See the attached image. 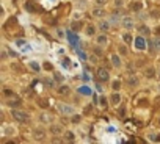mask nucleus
I'll list each match as a JSON object with an SVG mask.
<instances>
[{"label": "nucleus", "instance_id": "14", "mask_svg": "<svg viewBox=\"0 0 160 144\" xmlns=\"http://www.w3.org/2000/svg\"><path fill=\"white\" fill-rule=\"evenodd\" d=\"M145 75L148 77V78H154L155 77V69L151 66V67H146L145 69Z\"/></svg>", "mask_w": 160, "mask_h": 144}, {"label": "nucleus", "instance_id": "41", "mask_svg": "<svg viewBox=\"0 0 160 144\" xmlns=\"http://www.w3.org/2000/svg\"><path fill=\"white\" fill-rule=\"evenodd\" d=\"M72 121H74V122H79V121H80V116H76V117H72Z\"/></svg>", "mask_w": 160, "mask_h": 144}, {"label": "nucleus", "instance_id": "10", "mask_svg": "<svg viewBox=\"0 0 160 144\" xmlns=\"http://www.w3.org/2000/svg\"><path fill=\"white\" fill-rule=\"evenodd\" d=\"M110 104H111V105H119V104H121V95H119L118 92L111 94V97H110Z\"/></svg>", "mask_w": 160, "mask_h": 144}, {"label": "nucleus", "instance_id": "29", "mask_svg": "<svg viewBox=\"0 0 160 144\" xmlns=\"http://www.w3.org/2000/svg\"><path fill=\"white\" fill-rule=\"evenodd\" d=\"M119 86H121V82H119V80H115V82H113V85H111V88L115 89V91H118Z\"/></svg>", "mask_w": 160, "mask_h": 144}, {"label": "nucleus", "instance_id": "17", "mask_svg": "<svg viewBox=\"0 0 160 144\" xmlns=\"http://www.w3.org/2000/svg\"><path fill=\"white\" fill-rule=\"evenodd\" d=\"M79 92H80V94H83V95H89V94H91V89H89V86L83 85V86H80V88H79Z\"/></svg>", "mask_w": 160, "mask_h": 144}, {"label": "nucleus", "instance_id": "31", "mask_svg": "<svg viewBox=\"0 0 160 144\" xmlns=\"http://www.w3.org/2000/svg\"><path fill=\"white\" fill-rule=\"evenodd\" d=\"M54 75H55V80H57V82H63V80H64V77L60 74V72H55Z\"/></svg>", "mask_w": 160, "mask_h": 144}, {"label": "nucleus", "instance_id": "28", "mask_svg": "<svg viewBox=\"0 0 160 144\" xmlns=\"http://www.w3.org/2000/svg\"><path fill=\"white\" fill-rule=\"evenodd\" d=\"M154 45H155V50H160V36L154 38Z\"/></svg>", "mask_w": 160, "mask_h": 144}, {"label": "nucleus", "instance_id": "19", "mask_svg": "<svg viewBox=\"0 0 160 144\" xmlns=\"http://www.w3.org/2000/svg\"><path fill=\"white\" fill-rule=\"evenodd\" d=\"M58 92H60V94H64V95H66L67 92H69V86H66V85H61V86L58 88Z\"/></svg>", "mask_w": 160, "mask_h": 144}, {"label": "nucleus", "instance_id": "7", "mask_svg": "<svg viewBox=\"0 0 160 144\" xmlns=\"http://www.w3.org/2000/svg\"><path fill=\"white\" fill-rule=\"evenodd\" d=\"M121 25L124 27V28H127V30H130V28H133V25H135V22H133V19L132 17H123V20H121Z\"/></svg>", "mask_w": 160, "mask_h": 144}, {"label": "nucleus", "instance_id": "35", "mask_svg": "<svg viewBox=\"0 0 160 144\" xmlns=\"http://www.w3.org/2000/svg\"><path fill=\"white\" fill-rule=\"evenodd\" d=\"M44 83L47 85V86H50V88H52V86L55 85V83H54V80H49V78H45V80H44Z\"/></svg>", "mask_w": 160, "mask_h": 144}, {"label": "nucleus", "instance_id": "34", "mask_svg": "<svg viewBox=\"0 0 160 144\" xmlns=\"http://www.w3.org/2000/svg\"><path fill=\"white\" fill-rule=\"evenodd\" d=\"M94 53L96 55H102L104 52H102V47H94Z\"/></svg>", "mask_w": 160, "mask_h": 144}, {"label": "nucleus", "instance_id": "30", "mask_svg": "<svg viewBox=\"0 0 160 144\" xmlns=\"http://www.w3.org/2000/svg\"><path fill=\"white\" fill-rule=\"evenodd\" d=\"M41 119H42L44 122H50V121H52V116H49V114H42Z\"/></svg>", "mask_w": 160, "mask_h": 144}, {"label": "nucleus", "instance_id": "3", "mask_svg": "<svg viewBox=\"0 0 160 144\" xmlns=\"http://www.w3.org/2000/svg\"><path fill=\"white\" fill-rule=\"evenodd\" d=\"M133 45H135V49H136V50H145V49H146V45H148V42L145 41V38H143V36H136V38H135V41H133Z\"/></svg>", "mask_w": 160, "mask_h": 144}, {"label": "nucleus", "instance_id": "8", "mask_svg": "<svg viewBox=\"0 0 160 144\" xmlns=\"http://www.w3.org/2000/svg\"><path fill=\"white\" fill-rule=\"evenodd\" d=\"M121 20L123 19H121V16H119L118 11H115L110 16V23H111V25H121Z\"/></svg>", "mask_w": 160, "mask_h": 144}, {"label": "nucleus", "instance_id": "24", "mask_svg": "<svg viewBox=\"0 0 160 144\" xmlns=\"http://www.w3.org/2000/svg\"><path fill=\"white\" fill-rule=\"evenodd\" d=\"M64 136H66V141H71V142L76 139V136H74V133H72V132H66V135H64Z\"/></svg>", "mask_w": 160, "mask_h": 144}, {"label": "nucleus", "instance_id": "38", "mask_svg": "<svg viewBox=\"0 0 160 144\" xmlns=\"http://www.w3.org/2000/svg\"><path fill=\"white\" fill-rule=\"evenodd\" d=\"M123 3H124L123 0H115V5H116V6H123Z\"/></svg>", "mask_w": 160, "mask_h": 144}, {"label": "nucleus", "instance_id": "16", "mask_svg": "<svg viewBox=\"0 0 160 144\" xmlns=\"http://www.w3.org/2000/svg\"><path fill=\"white\" fill-rule=\"evenodd\" d=\"M96 42H97L99 45H105V44L108 42V39H107V36H105V35H99V36L96 38Z\"/></svg>", "mask_w": 160, "mask_h": 144}, {"label": "nucleus", "instance_id": "22", "mask_svg": "<svg viewBox=\"0 0 160 144\" xmlns=\"http://www.w3.org/2000/svg\"><path fill=\"white\" fill-rule=\"evenodd\" d=\"M99 105H101V108H107V99L104 97V95H101V99H99Z\"/></svg>", "mask_w": 160, "mask_h": 144}, {"label": "nucleus", "instance_id": "15", "mask_svg": "<svg viewBox=\"0 0 160 144\" xmlns=\"http://www.w3.org/2000/svg\"><path fill=\"white\" fill-rule=\"evenodd\" d=\"M93 16L102 19V17L105 16V10H104V8H96V10H93Z\"/></svg>", "mask_w": 160, "mask_h": 144}, {"label": "nucleus", "instance_id": "18", "mask_svg": "<svg viewBox=\"0 0 160 144\" xmlns=\"http://www.w3.org/2000/svg\"><path fill=\"white\" fill-rule=\"evenodd\" d=\"M126 82H127V85H130V86H135V85H138V78H136V77H133V75H129Z\"/></svg>", "mask_w": 160, "mask_h": 144}, {"label": "nucleus", "instance_id": "21", "mask_svg": "<svg viewBox=\"0 0 160 144\" xmlns=\"http://www.w3.org/2000/svg\"><path fill=\"white\" fill-rule=\"evenodd\" d=\"M50 132H52V133H63V127H61V125H54V127L50 129Z\"/></svg>", "mask_w": 160, "mask_h": 144}, {"label": "nucleus", "instance_id": "44", "mask_svg": "<svg viewBox=\"0 0 160 144\" xmlns=\"http://www.w3.org/2000/svg\"><path fill=\"white\" fill-rule=\"evenodd\" d=\"M158 78H160V69H158Z\"/></svg>", "mask_w": 160, "mask_h": 144}, {"label": "nucleus", "instance_id": "36", "mask_svg": "<svg viewBox=\"0 0 160 144\" xmlns=\"http://www.w3.org/2000/svg\"><path fill=\"white\" fill-rule=\"evenodd\" d=\"M140 32H141V33H145V35H148V33H149L148 27H145V25H141V27H140Z\"/></svg>", "mask_w": 160, "mask_h": 144}, {"label": "nucleus", "instance_id": "39", "mask_svg": "<svg viewBox=\"0 0 160 144\" xmlns=\"http://www.w3.org/2000/svg\"><path fill=\"white\" fill-rule=\"evenodd\" d=\"M105 2H107V0H96L97 5H105Z\"/></svg>", "mask_w": 160, "mask_h": 144}, {"label": "nucleus", "instance_id": "27", "mask_svg": "<svg viewBox=\"0 0 160 144\" xmlns=\"http://www.w3.org/2000/svg\"><path fill=\"white\" fill-rule=\"evenodd\" d=\"M123 41H124L126 44H129V42L132 41V36H130L129 33H124V35H123Z\"/></svg>", "mask_w": 160, "mask_h": 144}, {"label": "nucleus", "instance_id": "42", "mask_svg": "<svg viewBox=\"0 0 160 144\" xmlns=\"http://www.w3.org/2000/svg\"><path fill=\"white\" fill-rule=\"evenodd\" d=\"M124 111H126V108H124V107H123V108H121V110H119V114H121V116H124Z\"/></svg>", "mask_w": 160, "mask_h": 144}, {"label": "nucleus", "instance_id": "11", "mask_svg": "<svg viewBox=\"0 0 160 144\" xmlns=\"http://www.w3.org/2000/svg\"><path fill=\"white\" fill-rule=\"evenodd\" d=\"M110 60H111V64L115 66V67H121V60H119V55H116V53H113Z\"/></svg>", "mask_w": 160, "mask_h": 144}, {"label": "nucleus", "instance_id": "1", "mask_svg": "<svg viewBox=\"0 0 160 144\" xmlns=\"http://www.w3.org/2000/svg\"><path fill=\"white\" fill-rule=\"evenodd\" d=\"M11 114H13V117L16 119V121H19V122H27L28 119H30V116L25 111H20V110H13Z\"/></svg>", "mask_w": 160, "mask_h": 144}, {"label": "nucleus", "instance_id": "45", "mask_svg": "<svg viewBox=\"0 0 160 144\" xmlns=\"http://www.w3.org/2000/svg\"><path fill=\"white\" fill-rule=\"evenodd\" d=\"M158 88H160V86H158Z\"/></svg>", "mask_w": 160, "mask_h": 144}, {"label": "nucleus", "instance_id": "13", "mask_svg": "<svg viewBox=\"0 0 160 144\" xmlns=\"http://www.w3.org/2000/svg\"><path fill=\"white\" fill-rule=\"evenodd\" d=\"M85 33H86L88 36H94V33H96V27L91 25V23H88V25L85 27Z\"/></svg>", "mask_w": 160, "mask_h": 144}, {"label": "nucleus", "instance_id": "33", "mask_svg": "<svg viewBox=\"0 0 160 144\" xmlns=\"http://www.w3.org/2000/svg\"><path fill=\"white\" fill-rule=\"evenodd\" d=\"M118 50H119V53H121V55H126V53H127V47H124V45H121V47H119V49H118Z\"/></svg>", "mask_w": 160, "mask_h": 144}, {"label": "nucleus", "instance_id": "32", "mask_svg": "<svg viewBox=\"0 0 160 144\" xmlns=\"http://www.w3.org/2000/svg\"><path fill=\"white\" fill-rule=\"evenodd\" d=\"M79 28H80V22H72V30L77 32Z\"/></svg>", "mask_w": 160, "mask_h": 144}, {"label": "nucleus", "instance_id": "20", "mask_svg": "<svg viewBox=\"0 0 160 144\" xmlns=\"http://www.w3.org/2000/svg\"><path fill=\"white\" fill-rule=\"evenodd\" d=\"M67 36H69V41H71L74 45L79 42V41H77V35H74V33H71V32H69V33H67Z\"/></svg>", "mask_w": 160, "mask_h": 144}, {"label": "nucleus", "instance_id": "4", "mask_svg": "<svg viewBox=\"0 0 160 144\" xmlns=\"http://www.w3.org/2000/svg\"><path fill=\"white\" fill-rule=\"evenodd\" d=\"M108 78H110V74H108V70L107 69H104V67H101V69H97V80L99 82H108Z\"/></svg>", "mask_w": 160, "mask_h": 144}, {"label": "nucleus", "instance_id": "6", "mask_svg": "<svg viewBox=\"0 0 160 144\" xmlns=\"http://www.w3.org/2000/svg\"><path fill=\"white\" fill-rule=\"evenodd\" d=\"M16 45H17V47H20V50H22V52H25V53L32 52L30 44H28V42H25L24 39H17V41H16Z\"/></svg>", "mask_w": 160, "mask_h": 144}, {"label": "nucleus", "instance_id": "23", "mask_svg": "<svg viewBox=\"0 0 160 144\" xmlns=\"http://www.w3.org/2000/svg\"><path fill=\"white\" fill-rule=\"evenodd\" d=\"M69 63H71V60H69V58H67V57H64V58H63V61H61V66L67 69V67H69V66H71Z\"/></svg>", "mask_w": 160, "mask_h": 144}, {"label": "nucleus", "instance_id": "37", "mask_svg": "<svg viewBox=\"0 0 160 144\" xmlns=\"http://www.w3.org/2000/svg\"><path fill=\"white\" fill-rule=\"evenodd\" d=\"M44 69H45V70H52V64L45 63V64H44Z\"/></svg>", "mask_w": 160, "mask_h": 144}, {"label": "nucleus", "instance_id": "5", "mask_svg": "<svg viewBox=\"0 0 160 144\" xmlns=\"http://www.w3.org/2000/svg\"><path fill=\"white\" fill-rule=\"evenodd\" d=\"M25 10H27V13H32V14L41 11V8H39L36 3H33L32 0H27V2H25Z\"/></svg>", "mask_w": 160, "mask_h": 144}, {"label": "nucleus", "instance_id": "2", "mask_svg": "<svg viewBox=\"0 0 160 144\" xmlns=\"http://www.w3.org/2000/svg\"><path fill=\"white\" fill-rule=\"evenodd\" d=\"M57 108H58V111L61 113V114H66V116H71V114H74V107H71V105H67V104H58L57 105Z\"/></svg>", "mask_w": 160, "mask_h": 144}, {"label": "nucleus", "instance_id": "26", "mask_svg": "<svg viewBox=\"0 0 160 144\" xmlns=\"http://www.w3.org/2000/svg\"><path fill=\"white\" fill-rule=\"evenodd\" d=\"M132 10H133V11H140V10H141V3H140V2L132 3Z\"/></svg>", "mask_w": 160, "mask_h": 144}, {"label": "nucleus", "instance_id": "25", "mask_svg": "<svg viewBox=\"0 0 160 144\" xmlns=\"http://www.w3.org/2000/svg\"><path fill=\"white\" fill-rule=\"evenodd\" d=\"M35 138L41 141V139L44 138V132H42V130H36V132H35Z\"/></svg>", "mask_w": 160, "mask_h": 144}, {"label": "nucleus", "instance_id": "43", "mask_svg": "<svg viewBox=\"0 0 160 144\" xmlns=\"http://www.w3.org/2000/svg\"><path fill=\"white\" fill-rule=\"evenodd\" d=\"M155 141H160V135H158V136H157V138H155Z\"/></svg>", "mask_w": 160, "mask_h": 144}, {"label": "nucleus", "instance_id": "40", "mask_svg": "<svg viewBox=\"0 0 160 144\" xmlns=\"http://www.w3.org/2000/svg\"><path fill=\"white\" fill-rule=\"evenodd\" d=\"M39 105L41 107H47V102H44V99H42V100H39Z\"/></svg>", "mask_w": 160, "mask_h": 144}, {"label": "nucleus", "instance_id": "12", "mask_svg": "<svg viewBox=\"0 0 160 144\" xmlns=\"http://www.w3.org/2000/svg\"><path fill=\"white\" fill-rule=\"evenodd\" d=\"M28 67H30L32 70H35V72H39V70H41V66H39V63H38V61H35V60L28 61Z\"/></svg>", "mask_w": 160, "mask_h": 144}, {"label": "nucleus", "instance_id": "9", "mask_svg": "<svg viewBox=\"0 0 160 144\" xmlns=\"http://www.w3.org/2000/svg\"><path fill=\"white\" fill-rule=\"evenodd\" d=\"M110 25H111L110 20H104V19H101L99 23H97V27H99L101 32H108V30H110Z\"/></svg>", "mask_w": 160, "mask_h": 144}]
</instances>
